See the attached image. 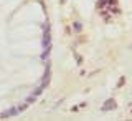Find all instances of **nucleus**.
Here are the masks:
<instances>
[{"instance_id": "nucleus-1", "label": "nucleus", "mask_w": 132, "mask_h": 121, "mask_svg": "<svg viewBox=\"0 0 132 121\" xmlns=\"http://www.w3.org/2000/svg\"><path fill=\"white\" fill-rule=\"evenodd\" d=\"M112 108H114V100H109V101L104 105V108H102V110H112Z\"/></svg>"}, {"instance_id": "nucleus-2", "label": "nucleus", "mask_w": 132, "mask_h": 121, "mask_svg": "<svg viewBox=\"0 0 132 121\" xmlns=\"http://www.w3.org/2000/svg\"><path fill=\"white\" fill-rule=\"evenodd\" d=\"M74 30H81V23H74Z\"/></svg>"}, {"instance_id": "nucleus-3", "label": "nucleus", "mask_w": 132, "mask_h": 121, "mask_svg": "<svg viewBox=\"0 0 132 121\" xmlns=\"http://www.w3.org/2000/svg\"><path fill=\"white\" fill-rule=\"evenodd\" d=\"M131 48H132V45H131Z\"/></svg>"}]
</instances>
